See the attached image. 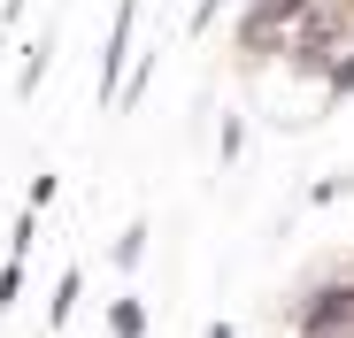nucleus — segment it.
Instances as JSON below:
<instances>
[{
	"instance_id": "nucleus-2",
	"label": "nucleus",
	"mask_w": 354,
	"mask_h": 338,
	"mask_svg": "<svg viewBox=\"0 0 354 338\" xmlns=\"http://www.w3.org/2000/svg\"><path fill=\"white\" fill-rule=\"evenodd\" d=\"M147 261V223H124L115 231V269H139Z\"/></svg>"
},
{
	"instance_id": "nucleus-3",
	"label": "nucleus",
	"mask_w": 354,
	"mask_h": 338,
	"mask_svg": "<svg viewBox=\"0 0 354 338\" xmlns=\"http://www.w3.org/2000/svg\"><path fill=\"white\" fill-rule=\"evenodd\" d=\"M77 292H85V269H62V285H54V323L77 315Z\"/></svg>"
},
{
	"instance_id": "nucleus-1",
	"label": "nucleus",
	"mask_w": 354,
	"mask_h": 338,
	"mask_svg": "<svg viewBox=\"0 0 354 338\" xmlns=\"http://www.w3.org/2000/svg\"><path fill=\"white\" fill-rule=\"evenodd\" d=\"M108 330H115V338H147V308H139V292H124V300L108 308Z\"/></svg>"
}]
</instances>
